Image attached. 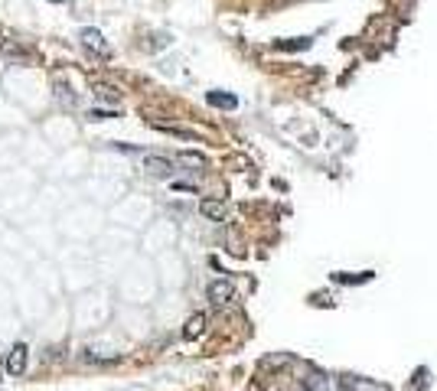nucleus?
Segmentation results:
<instances>
[{
	"label": "nucleus",
	"instance_id": "9",
	"mask_svg": "<svg viewBox=\"0 0 437 391\" xmlns=\"http://www.w3.org/2000/svg\"><path fill=\"white\" fill-rule=\"evenodd\" d=\"M304 385H307V391H327V378H320V375H310Z\"/></svg>",
	"mask_w": 437,
	"mask_h": 391
},
{
	"label": "nucleus",
	"instance_id": "8",
	"mask_svg": "<svg viewBox=\"0 0 437 391\" xmlns=\"http://www.w3.org/2000/svg\"><path fill=\"white\" fill-rule=\"evenodd\" d=\"M95 95L98 98H108V101H117V88H111V85H95Z\"/></svg>",
	"mask_w": 437,
	"mask_h": 391
},
{
	"label": "nucleus",
	"instance_id": "2",
	"mask_svg": "<svg viewBox=\"0 0 437 391\" xmlns=\"http://www.w3.org/2000/svg\"><path fill=\"white\" fill-rule=\"evenodd\" d=\"M79 42L85 46V49H92V53H98V56H111V46L105 42V36L98 30H92V26H85V30L79 33Z\"/></svg>",
	"mask_w": 437,
	"mask_h": 391
},
{
	"label": "nucleus",
	"instance_id": "6",
	"mask_svg": "<svg viewBox=\"0 0 437 391\" xmlns=\"http://www.w3.org/2000/svg\"><path fill=\"white\" fill-rule=\"evenodd\" d=\"M203 329H206V317L203 313H196V317H190V323H186V329H183V336L196 339V336H203Z\"/></svg>",
	"mask_w": 437,
	"mask_h": 391
},
{
	"label": "nucleus",
	"instance_id": "4",
	"mask_svg": "<svg viewBox=\"0 0 437 391\" xmlns=\"http://www.w3.org/2000/svg\"><path fill=\"white\" fill-rule=\"evenodd\" d=\"M144 167H147V173H154V176H170L173 173V163L167 157H144Z\"/></svg>",
	"mask_w": 437,
	"mask_h": 391
},
{
	"label": "nucleus",
	"instance_id": "10",
	"mask_svg": "<svg viewBox=\"0 0 437 391\" xmlns=\"http://www.w3.org/2000/svg\"><path fill=\"white\" fill-rule=\"evenodd\" d=\"M183 163H186V167H199V169H203L206 167V160L203 157H199V153H183Z\"/></svg>",
	"mask_w": 437,
	"mask_h": 391
},
{
	"label": "nucleus",
	"instance_id": "7",
	"mask_svg": "<svg viewBox=\"0 0 437 391\" xmlns=\"http://www.w3.org/2000/svg\"><path fill=\"white\" fill-rule=\"evenodd\" d=\"M209 105H215V108H235V105H238V98L225 95V92H209Z\"/></svg>",
	"mask_w": 437,
	"mask_h": 391
},
{
	"label": "nucleus",
	"instance_id": "11",
	"mask_svg": "<svg viewBox=\"0 0 437 391\" xmlns=\"http://www.w3.org/2000/svg\"><path fill=\"white\" fill-rule=\"evenodd\" d=\"M56 95L63 98L65 105H72V95H69V85H65V82H56Z\"/></svg>",
	"mask_w": 437,
	"mask_h": 391
},
{
	"label": "nucleus",
	"instance_id": "1",
	"mask_svg": "<svg viewBox=\"0 0 437 391\" xmlns=\"http://www.w3.org/2000/svg\"><path fill=\"white\" fill-rule=\"evenodd\" d=\"M26 362H30V349H26V342H17V346L7 352V375L20 378L23 372H26Z\"/></svg>",
	"mask_w": 437,
	"mask_h": 391
},
{
	"label": "nucleus",
	"instance_id": "3",
	"mask_svg": "<svg viewBox=\"0 0 437 391\" xmlns=\"http://www.w3.org/2000/svg\"><path fill=\"white\" fill-rule=\"evenodd\" d=\"M232 297H235L232 281H213L209 284V303H215V307H225Z\"/></svg>",
	"mask_w": 437,
	"mask_h": 391
},
{
	"label": "nucleus",
	"instance_id": "5",
	"mask_svg": "<svg viewBox=\"0 0 437 391\" xmlns=\"http://www.w3.org/2000/svg\"><path fill=\"white\" fill-rule=\"evenodd\" d=\"M203 215L206 219H213V222H222L225 219V202H219V199H203Z\"/></svg>",
	"mask_w": 437,
	"mask_h": 391
}]
</instances>
